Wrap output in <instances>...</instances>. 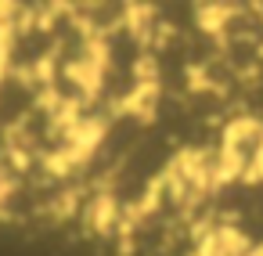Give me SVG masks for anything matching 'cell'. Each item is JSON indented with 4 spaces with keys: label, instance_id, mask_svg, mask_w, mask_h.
I'll use <instances>...</instances> for the list:
<instances>
[{
    "label": "cell",
    "instance_id": "1",
    "mask_svg": "<svg viewBox=\"0 0 263 256\" xmlns=\"http://www.w3.org/2000/svg\"><path fill=\"white\" fill-rule=\"evenodd\" d=\"M223 155L234 180L263 177V123L238 116L223 126Z\"/></svg>",
    "mask_w": 263,
    "mask_h": 256
},
{
    "label": "cell",
    "instance_id": "2",
    "mask_svg": "<svg viewBox=\"0 0 263 256\" xmlns=\"http://www.w3.org/2000/svg\"><path fill=\"white\" fill-rule=\"evenodd\" d=\"M69 8H72L76 22L87 33H94L98 40H105L108 33L130 26L134 15H137V4H123V0H116V4H112V0H98V4H69Z\"/></svg>",
    "mask_w": 263,
    "mask_h": 256
}]
</instances>
